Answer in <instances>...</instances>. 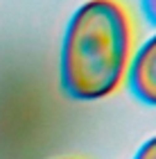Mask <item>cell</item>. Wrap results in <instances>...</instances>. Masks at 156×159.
<instances>
[{
  "label": "cell",
  "mask_w": 156,
  "mask_h": 159,
  "mask_svg": "<svg viewBox=\"0 0 156 159\" xmlns=\"http://www.w3.org/2000/svg\"><path fill=\"white\" fill-rule=\"evenodd\" d=\"M131 25L116 0H88L73 14L61 43V84L75 100L116 91L127 73Z\"/></svg>",
  "instance_id": "1"
},
{
  "label": "cell",
  "mask_w": 156,
  "mask_h": 159,
  "mask_svg": "<svg viewBox=\"0 0 156 159\" xmlns=\"http://www.w3.org/2000/svg\"><path fill=\"white\" fill-rule=\"evenodd\" d=\"M129 89L138 100L156 105V34L147 39L129 66Z\"/></svg>",
  "instance_id": "2"
},
{
  "label": "cell",
  "mask_w": 156,
  "mask_h": 159,
  "mask_svg": "<svg viewBox=\"0 0 156 159\" xmlns=\"http://www.w3.org/2000/svg\"><path fill=\"white\" fill-rule=\"evenodd\" d=\"M133 159H156V136L150 139L147 143H143V148L136 152Z\"/></svg>",
  "instance_id": "3"
},
{
  "label": "cell",
  "mask_w": 156,
  "mask_h": 159,
  "mask_svg": "<svg viewBox=\"0 0 156 159\" xmlns=\"http://www.w3.org/2000/svg\"><path fill=\"white\" fill-rule=\"evenodd\" d=\"M143 9L147 14V18L156 25V0H143Z\"/></svg>",
  "instance_id": "4"
}]
</instances>
